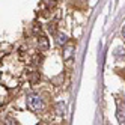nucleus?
<instances>
[{
	"label": "nucleus",
	"instance_id": "obj_1",
	"mask_svg": "<svg viewBox=\"0 0 125 125\" xmlns=\"http://www.w3.org/2000/svg\"><path fill=\"white\" fill-rule=\"evenodd\" d=\"M26 103H27V107L32 110V112H41L44 109V101L42 98L36 94H30L26 98Z\"/></svg>",
	"mask_w": 125,
	"mask_h": 125
},
{
	"label": "nucleus",
	"instance_id": "obj_2",
	"mask_svg": "<svg viewBox=\"0 0 125 125\" xmlns=\"http://www.w3.org/2000/svg\"><path fill=\"white\" fill-rule=\"evenodd\" d=\"M116 118H118L119 124H125V105H122L118 101V110H116Z\"/></svg>",
	"mask_w": 125,
	"mask_h": 125
},
{
	"label": "nucleus",
	"instance_id": "obj_3",
	"mask_svg": "<svg viewBox=\"0 0 125 125\" xmlns=\"http://www.w3.org/2000/svg\"><path fill=\"white\" fill-rule=\"evenodd\" d=\"M38 48L41 51H47L48 50V39L45 36H39L38 38Z\"/></svg>",
	"mask_w": 125,
	"mask_h": 125
},
{
	"label": "nucleus",
	"instance_id": "obj_4",
	"mask_svg": "<svg viewBox=\"0 0 125 125\" xmlns=\"http://www.w3.org/2000/svg\"><path fill=\"white\" fill-rule=\"evenodd\" d=\"M56 42L59 44V45H65V44L68 42V36L65 33H57V38H56Z\"/></svg>",
	"mask_w": 125,
	"mask_h": 125
},
{
	"label": "nucleus",
	"instance_id": "obj_5",
	"mask_svg": "<svg viewBox=\"0 0 125 125\" xmlns=\"http://www.w3.org/2000/svg\"><path fill=\"white\" fill-rule=\"evenodd\" d=\"M73 53H74V47H73V45L66 47V48H65V53H63V59H65V60H68L71 56H73Z\"/></svg>",
	"mask_w": 125,
	"mask_h": 125
},
{
	"label": "nucleus",
	"instance_id": "obj_6",
	"mask_svg": "<svg viewBox=\"0 0 125 125\" xmlns=\"http://www.w3.org/2000/svg\"><path fill=\"white\" fill-rule=\"evenodd\" d=\"M56 112H57V115H63L65 113V104L62 103V101L56 104Z\"/></svg>",
	"mask_w": 125,
	"mask_h": 125
},
{
	"label": "nucleus",
	"instance_id": "obj_7",
	"mask_svg": "<svg viewBox=\"0 0 125 125\" xmlns=\"http://www.w3.org/2000/svg\"><path fill=\"white\" fill-rule=\"evenodd\" d=\"M115 54L118 56V57H122V56H125V47H119V48H116Z\"/></svg>",
	"mask_w": 125,
	"mask_h": 125
},
{
	"label": "nucleus",
	"instance_id": "obj_8",
	"mask_svg": "<svg viewBox=\"0 0 125 125\" xmlns=\"http://www.w3.org/2000/svg\"><path fill=\"white\" fill-rule=\"evenodd\" d=\"M45 5H47L48 8H53V6L56 5V2H54V0H45Z\"/></svg>",
	"mask_w": 125,
	"mask_h": 125
},
{
	"label": "nucleus",
	"instance_id": "obj_9",
	"mask_svg": "<svg viewBox=\"0 0 125 125\" xmlns=\"http://www.w3.org/2000/svg\"><path fill=\"white\" fill-rule=\"evenodd\" d=\"M5 124H17V121H14V119H8Z\"/></svg>",
	"mask_w": 125,
	"mask_h": 125
},
{
	"label": "nucleus",
	"instance_id": "obj_10",
	"mask_svg": "<svg viewBox=\"0 0 125 125\" xmlns=\"http://www.w3.org/2000/svg\"><path fill=\"white\" fill-rule=\"evenodd\" d=\"M122 36L125 38V26H124V27H122Z\"/></svg>",
	"mask_w": 125,
	"mask_h": 125
}]
</instances>
